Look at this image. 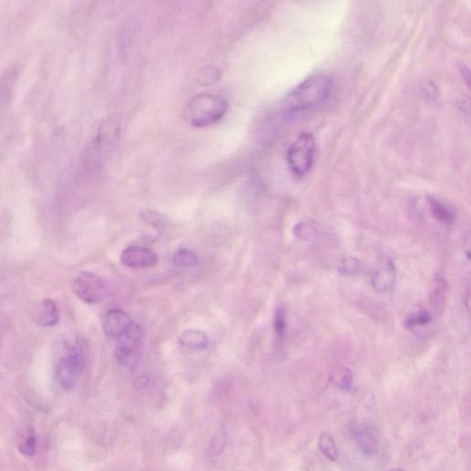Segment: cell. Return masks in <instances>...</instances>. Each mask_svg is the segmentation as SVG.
Segmentation results:
<instances>
[{"instance_id":"cell-1","label":"cell","mask_w":471,"mask_h":471,"mask_svg":"<svg viewBox=\"0 0 471 471\" xmlns=\"http://www.w3.org/2000/svg\"><path fill=\"white\" fill-rule=\"evenodd\" d=\"M334 89V82L326 75H313L301 82L284 100L287 113H300L311 110L327 102Z\"/></svg>"},{"instance_id":"cell-2","label":"cell","mask_w":471,"mask_h":471,"mask_svg":"<svg viewBox=\"0 0 471 471\" xmlns=\"http://www.w3.org/2000/svg\"><path fill=\"white\" fill-rule=\"evenodd\" d=\"M87 355L80 340L64 345L55 366V378L64 389H71L84 372Z\"/></svg>"},{"instance_id":"cell-3","label":"cell","mask_w":471,"mask_h":471,"mask_svg":"<svg viewBox=\"0 0 471 471\" xmlns=\"http://www.w3.org/2000/svg\"><path fill=\"white\" fill-rule=\"evenodd\" d=\"M228 102L217 95L203 93L190 100L185 118L195 127H205L216 124L227 113Z\"/></svg>"},{"instance_id":"cell-4","label":"cell","mask_w":471,"mask_h":471,"mask_svg":"<svg viewBox=\"0 0 471 471\" xmlns=\"http://www.w3.org/2000/svg\"><path fill=\"white\" fill-rule=\"evenodd\" d=\"M317 145L308 133H301L289 147L287 163L295 177L303 178L313 168L316 158Z\"/></svg>"},{"instance_id":"cell-5","label":"cell","mask_w":471,"mask_h":471,"mask_svg":"<svg viewBox=\"0 0 471 471\" xmlns=\"http://www.w3.org/2000/svg\"><path fill=\"white\" fill-rule=\"evenodd\" d=\"M72 288L80 300L95 304L104 298L107 293V284L93 273L83 272L75 278Z\"/></svg>"},{"instance_id":"cell-6","label":"cell","mask_w":471,"mask_h":471,"mask_svg":"<svg viewBox=\"0 0 471 471\" xmlns=\"http://www.w3.org/2000/svg\"><path fill=\"white\" fill-rule=\"evenodd\" d=\"M141 339V329L136 324L127 334L117 339L116 356L120 364L127 367L135 366L140 351Z\"/></svg>"},{"instance_id":"cell-7","label":"cell","mask_w":471,"mask_h":471,"mask_svg":"<svg viewBox=\"0 0 471 471\" xmlns=\"http://www.w3.org/2000/svg\"><path fill=\"white\" fill-rule=\"evenodd\" d=\"M102 324L106 335L117 340L127 334L135 323L132 317L124 311L113 309L103 316Z\"/></svg>"},{"instance_id":"cell-8","label":"cell","mask_w":471,"mask_h":471,"mask_svg":"<svg viewBox=\"0 0 471 471\" xmlns=\"http://www.w3.org/2000/svg\"><path fill=\"white\" fill-rule=\"evenodd\" d=\"M158 261V255L147 248L128 247L121 255V263L130 268H147L155 266Z\"/></svg>"},{"instance_id":"cell-9","label":"cell","mask_w":471,"mask_h":471,"mask_svg":"<svg viewBox=\"0 0 471 471\" xmlns=\"http://www.w3.org/2000/svg\"><path fill=\"white\" fill-rule=\"evenodd\" d=\"M353 436L359 450L367 456L376 455L378 450V436L375 428L369 425H362L355 428Z\"/></svg>"},{"instance_id":"cell-10","label":"cell","mask_w":471,"mask_h":471,"mask_svg":"<svg viewBox=\"0 0 471 471\" xmlns=\"http://www.w3.org/2000/svg\"><path fill=\"white\" fill-rule=\"evenodd\" d=\"M396 280V270L391 260L381 261L372 275V284L376 291L387 293L392 289Z\"/></svg>"},{"instance_id":"cell-11","label":"cell","mask_w":471,"mask_h":471,"mask_svg":"<svg viewBox=\"0 0 471 471\" xmlns=\"http://www.w3.org/2000/svg\"><path fill=\"white\" fill-rule=\"evenodd\" d=\"M32 319L36 324L41 327H52L59 320V311L54 300L47 298L41 301L40 304L32 312Z\"/></svg>"},{"instance_id":"cell-12","label":"cell","mask_w":471,"mask_h":471,"mask_svg":"<svg viewBox=\"0 0 471 471\" xmlns=\"http://www.w3.org/2000/svg\"><path fill=\"white\" fill-rule=\"evenodd\" d=\"M18 76V68L12 66L0 77V110L5 108L12 98Z\"/></svg>"},{"instance_id":"cell-13","label":"cell","mask_w":471,"mask_h":471,"mask_svg":"<svg viewBox=\"0 0 471 471\" xmlns=\"http://www.w3.org/2000/svg\"><path fill=\"white\" fill-rule=\"evenodd\" d=\"M179 342L183 347L195 350L205 349L209 344V340L205 333L194 330L183 331L179 337Z\"/></svg>"},{"instance_id":"cell-14","label":"cell","mask_w":471,"mask_h":471,"mask_svg":"<svg viewBox=\"0 0 471 471\" xmlns=\"http://www.w3.org/2000/svg\"><path fill=\"white\" fill-rule=\"evenodd\" d=\"M18 450L21 455L27 458H33L37 453L38 443L35 431L33 428H28L18 440Z\"/></svg>"},{"instance_id":"cell-15","label":"cell","mask_w":471,"mask_h":471,"mask_svg":"<svg viewBox=\"0 0 471 471\" xmlns=\"http://www.w3.org/2000/svg\"><path fill=\"white\" fill-rule=\"evenodd\" d=\"M429 207L433 216L440 222L452 224L455 222L456 216L444 203L434 197L428 198Z\"/></svg>"},{"instance_id":"cell-16","label":"cell","mask_w":471,"mask_h":471,"mask_svg":"<svg viewBox=\"0 0 471 471\" xmlns=\"http://www.w3.org/2000/svg\"><path fill=\"white\" fill-rule=\"evenodd\" d=\"M330 379L331 383L339 389L348 390L353 384V374L344 367H336L331 370Z\"/></svg>"},{"instance_id":"cell-17","label":"cell","mask_w":471,"mask_h":471,"mask_svg":"<svg viewBox=\"0 0 471 471\" xmlns=\"http://www.w3.org/2000/svg\"><path fill=\"white\" fill-rule=\"evenodd\" d=\"M320 452L323 456H325L329 461L335 462L339 459V451L337 448L336 443L334 441L333 437L328 434H322L320 436L319 443H317Z\"/></svg>"},{"instance_id":"cell-18","label":"cell","mask_w":471,"mask_h":471,"mask_svg":"<svg viewBox=\"0 0 471 471\" xmlns=\"http://www.w3.org/2000/svg\"><path fill=\"white\" fill-rule=\"evenodd\" d=\"M295 237L303 241H313L319 236V228L311 221L301 222L294 228Z\"/></svg>"},{"instance_id":"cell-19","label":"cell","mask_w":471,"mask_h":471,"mask_svg":"<svg viewBox=\"0 0 471 471\" xmlns=\"http://www.w3.org/2000/svg\"><path fill=\"white\" fill-rule=\"evenodd\" d=\"M174 261L178 267H192L196 266L198 259L191 250L181 249L175 252Z\"/></svg>"},{"instance_id":"cell-20","label":"cell","mask_w":471,"mask_h":471,"mask_svg":"<svg viewBox=\"0 0 471 471\" xmlns=\"http://www.w3.org/2000/svg\"><path fill=\"white\" fill-rule=\"evenodd\" d=\"M286 311L283 306H279L275 315V331L278 338L282 339L286 336L287 330Z\"/></svg>"},{"instance_id":"cell-21","label":"cell","mask_w":471,"mask_h":471,"mask_svg":"<svg viewBox=\"0 0 471 471\" xmlns=\"http://www.w3.org/2000/svg\"><path fill=\"white\" fill-rule=\"evenodd\" d=\"M228 437L227 432L224 427H220L214 434L213 439H212V452L219 455L224 451L225 445H227Z\"/></svg>"},{"instance_id":"cell-22","label":"cell","mask_w":471,"mask_h":471,"mask_svg":"<svg viewBox=\"0 0 471 471\" xmlns=\"http://www.w3.org/2000/svg\"><path fill=\"white\" fill-rule=\"evenodd\" d=\"M432 322V316L428 312H418L416 314L411 315L406 320V327L414 329L429 324Z\"/></svg>"},{"instance_id":"cell-23","label":"cell","mask_w":471,"mask_h":471,"mask_svg":"<svg viewBox=\"0 0 471 471\" xmlns=\"http://www.w3.org/2000/svg\"><path fill=\"white\" fill-rule=\"evenodd\" d=\"M361 269V264L355 258H347L342 261L341 270L345 275H356Z\"/></svg>"},{"instance_id":"cell-24","label":"cell","mask_w":471,"mask_h":471,"mask_svg":"<svg viewBox=\"0 0 471 471\" xmlns=\"http://www.w3.org/2000/svg\"><path fill=\"white\" fill-rule=\"evenodd\" d=\"M142 219L144 221L147 223V224L155 225V227H158L163 222V219L158 213L154 211H145L142 213Z\"/></svg>"},{"instance_id":"cell-25","label":"cell","mask_w":471,"mask_h":471,"mask_svg":"<svg viewBox=\"0 0 471 471\" xmlns=\"http://www.w3.org/2000/svg\"><path fill=\"white\" fill-rule=\"evenodd\" d=\"M6 328L5 320L0 316V338H1L2 334L4 333Z\"/></svg>"},{"instance_id":"cell-26","label":"cell","mask_w":471,"mask_h":471,"mask_svg":"<svg viewBox=\"0 0 471 471\" xmlns=\"http://www.w3.org/2000/svg\"><path fill=\"white\" fill-rule=\"evenodd\" d=\"M389 471H404V470L400 469V468H393V469L389 470Z\"/></svg>"}]
</instances>
